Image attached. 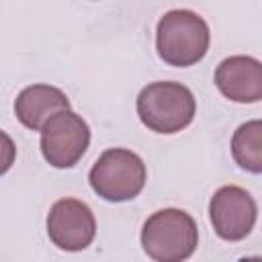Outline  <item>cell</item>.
Returning a JSON list of instances; mask_svg holds the SVG:
<instances>
[{"label": "cell", "instance_id": "1", "mask_svg": "<svg viewBox=\"0 0 262 262\" xmlns=\"http://www.w3.org/2000/svg\"><path fill=\"white\" fill-rule=\"evenodd\" d=\"M209 43V25L201 14L192 10H170L158 20L156 49L168 66L188 68L199 63L207 55Z\"/></svg>", "mask_w": 262, "mask_h": 262}, {"label": "cell", "instance_id": "2", "mask_svg": "<svg viewBox=\"0 0 262 262\" xmlns=\"http://www.w3.org/2000/svg\"><path fill=\"white\" fill-rule=\"evenodd\" d=\"M137 115L149 131L172 135L192 123L196 100L180 82H151L137 96Z\"/></svg>", "mask_w": 262, "mask_h": 262}, {"label": "cell", "instance_id": "3", "mask_svg": "<svg viewBox=\"0 0 262 262\" xmlns=\"http://www.w3.org/2000/svg\"><path fill=\"white\" fill-rule=\"evenodd\" d=\"M141 246L156 262H182L199 246V227L182 209H160L145 219Z\"/></svg>", "mask_w": 262, "mask_h": 262}, {"label": "cell", "instance_id": "4", "mask_svg": "<svg viewBox=\"0 0 262 262\" xmlns=\"http://www.w3.org/2000/svg\"><path fill=\"white\" fill-rule=\"evenodd\" d=\"M147 180L143 160L125 147H113L98 156L90 168L88 182L92 190L108 203H125L135 199Z\"/></svg>", "mask_w": 262, "mask_h": 262}, {"label": "cell", "instance_id": "5", "mask_svg": "<svg viewBox=\"0 0 262 262\" xmlns=\"http://www.w3.org/2000/svg\"><path fill=\"white\" fill-rule=\"evenodd\" d=\"M90 143L88 123L72 108L59 111L41 127V154L53 168L66 170L76 166Z\"/></svg>", "mask_w": 262, "mask_h": 262}, {"label": "cell", "instance_id": "6", "mask_svg": "<svg viewBox=\"0 0 262 262\" xmlns=\"http://www.w3.org/2000/svg\"><path fill=\"white\" fill-rule=\"evenodd\" d=\"M209 217L215 233L225 242H239L256 225L258 207L254 196L235 184L215 190L209 203Z\"/></svg>", "mask_w": 262, "mask_h": 262}, {"label": "cell", "instance_id": "7", "mask_svg": "<svg viewBox=\"0 0 262 262\" xmlns=\"http://www.w3.org/2000/svg\"><path fill=\"white\" fill-rule=\"evenodd\" d=\"M47 235L59 250H86L96 235V219L92 209L78 199H59L47 215Z\"/></svg>", "mask_w": 262, "mask_h": 262}, {"label": "cell", "instance_id": "8", "mask_svg": "<svg viewBox=\"0 0 262 262\" xmlns=\"http://www.w3.org/2000/svg\"><path fill=\"white\" fill-rule=\"evenodd\" d=\"M215 86L233 102H258L262 98V63L250 55L225 57L215 70Z\"/></svg>", "mask_w": 262, "mask_h": 262}, {"label": "cell", "instance_id": "9", "mask_svg": "<svg viewBox=\"0 0 262 262\" xmlns=\"http://www.w3.org/2000/svg\"><path fill=\"white\" fill-rule=\"evenodd\" d=\"M66 108H70L66 92L49 84H31L23 88L14 100L16 119L31 131H41L49 117Z\"/></svg>", "mask_w": 262, "mask_h": 262}, {"label": "cell", "instance_id": "10", "mask_svg": "<svg viewBox=\"0 0 262 262\" xmlns=\"http://www.w3.org/2000/svg\"><path fill=\"white\" fill-rule=\"evenodd\" d=\"M231 154L239 168L252 174L262 172V123L258 119L235 129L231 137Z\"/></svg>", "mask_w": 262, "mask_h": 262}, {"label": "cell", "instance_id": "11", "mask_svg": "<svg viewBox=\"0 0 262 262\" xmlns=\"http://www.w3.org/2000/svg\"><path fill=\"white\" fill-rule=\"evenodd\" d=\"M16 160V145L8 133L0 129V176H4Z\"/></svg>", "mask_w": 262, "mask_h": 262}]
</instances>
